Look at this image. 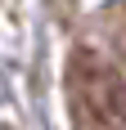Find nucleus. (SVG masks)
Segmentation results:
<instances>
[{
    "label": "nucleus",
    "instance_id": "1",
    "mask_svg": "<svg viewBox=\"0 0 126 130\" xmlns=\"http://www.w3.org/2000/svg\"><path fill=\"white\" fill-rule=\"evenodd\" d=\"M0 130H5V126H0Z\"/></svg>",
    "mask_w": 126,
    "mask_h": 130
}]
</instances>
